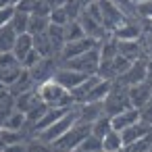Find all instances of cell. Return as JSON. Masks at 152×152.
<instances>
[{
  "instance_id": "cell-1",
  "label": "cell",
  "mask_w": 152,
  "mask_h": 152,
  "mask_svg": "<svg viewBox=\"0 0 152 152\" xmlns=\"http://www.w3.org/2000/svg\"><path fill=\"white\" fill-rule=\"evenodd\" d=\"M127 108H131L129 98H127V88H123L117 81H113L110 92L102 100V113H104V117L110 119V117H115V115H119V113H123Z\"/></svg>"
},
{
  "instance_id": "cell-2",
  "label": "cell",
  "mask_w": 152,
  "mask_h": 152,
  "mask_svg": "<svg viewBox=\"0 0 152 152\" xmlns=\"http://www.w3.org/2000/svg\"><path fill=\"white\" fill-rule=\"evenodd\" d=\"M75 121H77V108L73 106L67 115H63L56 123H52L48 129H44V131H42L40 135H36L34 140H40V142H44V144H50V146H52L61 135H65V133L73 127V123H75Z\"/></svg>"
},
{
  "instance_id": "cell-3",
  "label": "cell",
  "mask_w": 152,
  "mask_h": 152,
  "mask_svg": "<svg viewBox=\"0 0 152 152\" xmlns=\"http://www.w3.org/2000/svg\"><path fill=\"white\" fill-rule=\"evenodd\" d=\"M90 125H92V123L75 121V123H73V127L52 144V148H54V150H77V148H79V144L90 135Z\"/></svg>"
},
{
  "instance_id": "cell-4",
  "label": "cell",
  "mask_w": 152,
  "mask_h": 152,
  "mask_svg": "<svg viewBox=\"0 0 152 152\" xmlns=\"http://www.w3.org/2000/svg\"><path fill=\"white\" fill-rule=\"evenodd\" d=\"M98 65H100L98 44H96V48L88 50L86 54H81V56H77V58H71V61H67V63H61V67L79 71V73H83V75H96V73H98Z\"/></svg>"
},
{
  "instance_id": "cell-5",
  "label": "cell",
  "mask_w": 152,
  "mask_h": 152,
  "mask_svg": "<svg viewBox=\"0 0 152 152\" xmlns=\"http://www.w3.org/2000/svg\"><path fill=\"white\" fill-rule=\"evenodd\" d=\"M96 4H98V9H100V25H102V29L108 34V36H113V31L127 19L110 0H96Z\"/></svg>"
},
{
  "instance_id": "cell-6",
  "label": "cell",
  "mask_w": 152,
  "mask_h": 152,
  "mask_svg": "<svg viewBox=\"0 0 152 152\" xmlns=\"http://www.w3.org/2000/svg\"><path fill=\"white\" fill-rule=\"evenodd\" d=\"M144 36V25L140 21H135V17H127L115 31H113V40L117 42H135V40H142Z\"/></svg>"
},
{
  "instance_id": "cell-7",
  "label": "cell",
  "mask_w": 152,
  "mask_h": 152,
  "mask_svg": "<svg viewBox=\"0 0 152 152\" xmlns=\"http://www.w3.org/2000/svg\"><path fill=\"white\" fill-rule=\"evenodd\" d=\"M61 67V63H58V58H40L27 73H29V77H31V81H34V86H40V83H44V81H48V79H52V75H54V71Z\"/></svg>"
},
{
  "instance_id": "cell-8",
  "label": "cell",
  "mask_w": 152,
  "mask_h": 152,
  "mask_svg": "<svg viewBox=\"0 0 152 152\" xmlns=\"http://www.w3.org/2000/svg\"><path fill=\"white\" fill-rule=\"evenodd\" d=\"M98 42L90 40V38H81V40H75V42H65L63 48H61V54H58V63H67L71 58H77L81 54H86L88 50L96 48Z\"/></svg>"
},
{
  "instance_id": "cell-9",
  "label": "cell",
  "mask_w": 152,
  "mask_h": 152,
  "mask_svg": "<svg viewBox=\"0 0 152 152\" xmlns=\"http://www.w3.org/2000/svg\"><path fill=\"white\" fill-rule=\"evenodd\" d=\"M148 77H146V58H137V61H133L129 67H127V71L121 75V77H117L115 81L119 83V86H123V88H131V86H137V83H142V81H146Z\"/></svg>"
},
{
  "instance_id": "cell-10",
  "label": "cell",
  "mask_w": 152,
  "mask_h": 152,
  "mask_svg": "<svg viewBox=\"0 0 152 152\" xmlns=\"http://www.w3.org/2000/svg\"><path fill=\"white\" fill-rule=\"evenodd\" d=\"M90 75H83L79 71H73V69H67V67H58L52 75V79L65 90V92H73L79 83H83Z\"/></svg>"
},
{
  "instance_id": "cell-11",
  "label": "cell",
  "mask_w": 152,
  "mask_h": 152,
  "mask_svg": "<svg viewBox=\"0 0 152 152\" xmlns=\"http://www.w3.org/2000/svg\"><path fill=\"white\" fill-rule=\"evenodd\" d=\"M36 94H38V98H40L46 106H58L61 98H63L67 92H65L54 79H48V81L36 86Z\"/></svg>"
},
{
  "instance_id": "cell-12",
  "label": "cell",
  "mask_w": 152,
  "mask_h": 152,
  "mask_svg": "<svg viewBox=\"0 0 152 152\" xmlns=\"http://www.w3.org/2000/svg\"><path fill=\"white\" fill-rule=\"evenodd\" d=\"M150 94H152V81L150 79H146V81H142L137 86L127 88V98H129L131 108H142L150 100Z\"/></svg>"
},
{
  "instance_id": "cell-13",
  "label": "cell",
  "mask_w": 152,
  "mask_h": 152,
  "mask_svg": "<svg viewBox=\"0 0 152 152\" xmlns=\"http://www.w3.org/2000/svg\"><path fill=\"white\" fill-rule=\"evenodd\" d=\"M69 110H71V108H56V106H48V108H46V113H44V115H42L34 125H31V133H34V137H36V135H40L44 129H48L52 123H56V121H58L63 115H67Z\"/></svg>"
},
{
  "instance_id": "cell-14",
  "label": "cell",
  "mask_w": 152,
  "mask_h": 152,
  "mask_svg": "<svg viewBox=\"0 0 152 152\" xmlns=\"http://www.w3.org/2000/svg\"><path fill=\"white\" fill-rule=\"evenodd\" d=\"M108 121H110V129L113 131H123L125 127H131V125H135L140 121V113H137V108H127V110L110 117Z\"/></svg>"
},
{
  "instance_id": "cell-15",
  "label": "cell",
  "mask_w": 152,
  "mask_h": 152,
  "mask_svg": "<svg viewBox=\"0 0 152 152\" xmlns=\"http://www.w3.org/2000/svg\"><path fill=\"white\" fill-rule=\"evenodd\" d=\"M148 133H152V127H148V125H146V123H142V121H137L135 125L125 127L123 131H119L121 142H123V148H125V146H129V144H131V142H135V140L146 137Z\"/></svg>"
},
{
  "instance_id": "cell-16",
  "label": "cell",
  "mask_w": 152,
  "mask_h": 152,
  "mask_svg": "<svg viewBox=\"0 0 152 152\" xmlns=\"http://www.w3.org/2000/svg\"><path fill=\"white\" fill-rule=\"evenodd\" d=\"M117 54H121L123 58L127 61H137V58H144V50H142V40H135V42H117Z\"/></svg>"
},
{
  "instance_id": "cell-17",
  "label": "cell",
  "mask_w": 152,
  "mask_h": 152,
  "mask_svg": "<svg viewBox=\"0 0 152 152\" xmlns=\"http://www.w3.org/2000/svg\"><path fill=\"white\" fill-rule=\"evenodd\" d=\"M40 98H38V94H36V88L34 90H29V92H25V94H19V96H15L13 98V106H15V110H19V113H27L36 102H38Z\"/></svg>"
},
{
  "instance_id": "cell-18",
  "label": "cell",
  "mask_w": 152,
  "mask_h": 152,
  "mask_svg": "<svg viewBox=\"0 0 152 152\" xmlns=\"http://www.w3.org/2000/svg\"><path fill=\"white\" fill-rule=\"evenodd\" d=\"M34 48V40H31V36L29 34H21V36H17V40H15V46H13V54L17 56V61L21 63L23 58H25V54L29 52Z\"/></svg>"
},
{
  "instance_id": "cell-19",
  "label": "cell",
  "mask_w": 152,
  "mask_h": 152,
  "mask_svg": "<svg viewBox=\"0 0 152 152\" xmlns=\"http://www.w3.org/2000/svg\"><path fill=\"white\" fill-rule=\"evenodd\" d=\"M34 88H36V86H34V81H31L29 73L23 69V73L19 75V79H17V81H15V83H13L9 90H7V92H9V94L15 98V96H19V94H25V92H29V90H34Z\"/></svg>"
},
{
  "instance_id": "cell-20",
  "label": "cell",
  "mask_w": 152,
  "mask_h": 152,
  "mask_svg": "<svg viewBox=\"0 0 152 152\" xmlns=\"http://www.w3.org/2000/svg\"><path fill=\"white\" fill-rule=\"evenodd\" d=\"M50 21L48 17H40V15H29V21H27V34L34 38V36H40V34H46Z\"/></svg>"
},
{
  "instance_id": "cell-21",
  "label": "cell",
  "mask_w": 152,
  "mask_h": 152,
  "mask_svg": "<svg viewBox=\"0 0 152 152\" xmlns=\"http://www.w3.org/2000/svg\"><path fill=\"white\" fill-rule=\"evenodd\" d=\"M15 40H17V34L13 31L11 25L0 27V52H11L15 46Z\"/></svg>"
},
{
  "instance_id": "cell-22",
  "label": "cell",
  "mask_w": 152,
  "mask_h": 152,
  "mask_svg": "<svg viewBox=\"0 0 152 152\" xmlns=\"http://www.w3.org/2000/svg\"><path fill=\"white\" fill-rule=\"evenodd\" d=\"M23 73V67H11V69H0V86L4 90H9L17 79L19 75Z\"/></svg>"
},
{
  "instance_id": "cell-23",
  "label": "cell",
  "mask_w": 152,
  "mask_h": 152,
  "mask_svg": "<svg viewBox=\"0 0 152 152\" xmlns=\"http://www.w3.org/2000/svg\"><path fill=\"white\" fill-rule=\"evenodd\" d=\"M21 142H23V131H15V129L0 127V144H2V150H4L7 146L21 144Z\"/></svg>"
},
{
  "instance_id": "cell-24",
  "label": "cell",
  "mask_w": 152,
  "mask_h": 152,
  "mask_svg": "<svg viewBox=\"0 0 152 152\" xmlns=\"http://www.w3.org/2000/svg\"><path fill=\"white\" fill-rule=\"evenodd\" d=\"M121 148H123V142H121L119 131H108L102 137V152H115V150H121Z\"/></svg>"
},
{
  "instance_id": "cell-25",
  "label": "cell",
  "mask_w": 152,
  "mask_h": 152,
  "mask_svg": "<svg viewBox=\"0 0 152 152\" xmlns=\"http://www.w3.org/2000/svg\"><path fill=\"white\" fill-rule=\"evenodd\" d=\"M27 21H29V15H25V13H21V11L15 9V15H13V19H11L9 25L13 27V31L17 36H21V34H27Z\"/></svg>"
},
{
  "instance_id": "cell-26",
  "label": "cell",
  "mask_w": 152,
  "mask_h": 152,
  "mask_svg": "<svg viewBox=\"0 0 152 152\" xmlns=\"http://www.w3.org/2000/svg\"><path fill=\"white\" fill-rule=\"evenodd\" d=\"M2 127H7V129H15V131H23V129L27 127L25 115H23V113H19V110H13V113L9 115V119L4 121V125H2Z\"/></svg>"
},
{
  "instance_id": "cell-27",
  "label": "cell",
  "mask_w": 152,
  "mask_h": 152,
  "mask_svg": "<svg viewBox=\"0 0 152 152\" xmlns=\"http://www.w3.org/2000/svg\"><path fill=\"white\" fill-rule=\"evenodd\" d=\"M108 131H113L110 129V121H108V117H100V119H96L92 125H90V133L92 135H96V137H104Z\"/></svg>"
},
{
  "instance_id": "cell-28",
  "label": "cell",
  "mask_w": 152,
  "mask_h": 152,
  "mask_svg": "<svg viewBox=\"0 0 152 152\" xmlns=\"http://www.w3.org/2000/svg\"><path fill=\"white\" fill-rule=\"evenodd\" d=\"M123 150H125V152H152V133H148V135L142 137V140L131 142V144L125 146Z\"/></svg>"
},
{
  "instance_id": "cell-29",
  "label": "cell",
  "mask_w": 152,
  "mask_h": 152,
  "mask_svg": "<svg viewBox=\"0 0 152 152\" xmlns=\"http://www.w3.org/2000/svg\"><path fill=\"white\" fill-rule=\"evenodd\" d=\"M77 152H102V140L90 133V135L79 144Z\"/></svg>"
},
{
  "instance_id": "cell-30",
  "label": "cell",
  "mask_w": 152,
  "mask_h": 152,
  "mask_svg": "<svg viewBox=\"0 0 152 152\" xmlns=\"http://www.w3.org/2000/svg\"><path fill=\"white\" fill-rule=\"evenodd\" d=\"M81 38H86V36H83V29L79 27V23L69 21L65 25V42H75V40H81Z\"/></svg>"
},
{
  "instance_id": "cell-31",
  "label": "cell",
  "mask_w": 152,
  "mask_h": 152,
  "mask_svg": "<svg viewBox=\"0 0 152 152\" xmlns=\"http://www.w3.org/2000/svg\"><path fill=\"white\" fill-rule=\"evenodd\" d=\"M133 11H135V15H137L140 19H144V21L152 23V0H144V2L135 4V7H133Z\"/></svg>"
},
{
  "instance_id": "cell-32",
  "label": "cell",
  "mask_w": 152,
  "mask_h": 152,
  "mask_svg": "<svg viewBox=\"0 0 152 152\" xmlns=\"http://www.w3.org/2000/svg\"><path fill=\"white\" fill-rule=\"evenodd\" d=\"M48 21H50L52 25L65 27V25L69 23V17H67V13H65L63 9H58V11H50V15H48Z\"/></svg>"
},
{
  "instance_id": "cell-33",
  "label": "cell",
  "mask_w": 152,
  "mask_h": 152,
  "mask_svg": "<svg viewBox=\"0 0 152 152\" xmlns=\"http://www.w3.org/2000/svg\"><path fill=\"white\" fill-rule=\"evenodd\" d=\"M11 67H21V63L13 52H0V69H11Z\"/></svg>"
},
{
  "instance_id": "cell-34",
  "label": "cell",
  "mask_w": 152,
  "mask_h": 152,
  "mask_svg": "<svg viewBox=\"0 0 152 152\" xmlns=\"http://www.w3.org/2000/svg\"><path fill=\"white\" fill-rule=\"evenodd\" d=\"M137 113H140V121L152 127V100H148L142 108H137Z\"/></svg>"
},
{
  "instance_id": "cell-35",
  "label": "cell",
  "mask_w": 152,
  "mask_h": 152,
  "mask_svg": "<svg viewBox=\"0 0 152 152\" xmlns=\"http://www.w3.org/2000/svg\"><path fill=\"white\" fill-rule=\"evenodd\" d=\"M13 15H15V4H7V7L0 9V27L9 25L11 19H13Z\"/></svg>"
},
{
  "instance_id": "cell-36",
  "label": "cell",
  "mask_w": 152,
  "mask_h": 152,
  "mask_svg": "<svg viewBox=\"0 0 152 152\" xmlns=\"http://www.w3.org/2000/svg\"><path fill=\"white\" fill-rule=\"evenodd\" d=\"M40 58H42V56H40V54H38V52H36L34 48H31V50H29V52L25 54V58L21 61V67H23L25 71H29V69H31V67H34V65H36L38 61H40Z\"/></svg>"
},
{
  "instance_id": "cell-37",
  "label": "cell",
  "mask_w": 152,
  "mask_h": 152,
  "mask_svg": "<svg viewBox=\"0 0 152 152\" xmlns=\"http://www.w3.org/2000/svg\"><path fill=\"white\" fill-rule=\"evenodd\" d=\"M27 152H52V146L50 144H44L40 140H31L27 144Z\"/></svg>"
},
{
  "instance_id": "cell-38",
  "label": "cell",
  "mask_w": 152,
  "mask_h": 152,
  "mask_svg": "<svg viewBox=\"0 0 152 152\" xmlns=\"http://www.w3.org/2000/svg\"><path fill=\"white\" fill-rule=\"evenodd\" d=\"M65 2L67 0H44V4H46L48 11H58V9L65 7Z\"/></svg>"
},
{
  "instance_id": "cell-39",
  "label": "cell",
  "mask_w": 152,
  "mask_h": 152,
  "mask_svg": "<svg viewBox=\"0 0 152 152\" xmlns=\"http://www.w3.org/2000/svg\"><path fill=\"white\" fill-rule=\"evenodd\" d=\"M2 152H27V144L21 142V144H13V146H7Z\"/></svg>"
},
{
  "instance_id": "cell-40",
  "label": "cell",
  "mask_w": 152,
  "mask_h": 152,
  "mask_svg": "<svg viewBox=\"0 0 152 152\" xmlns=\"http://www.w3.org/2000/svg\"><path fill=\"white\" fill-rule=\"evenodd\" d=\"M146 77L152 81V61H146Z\"/></svg>"
},
{
  "instance_id": "cell-41",
  "label": "cell",
  "mask_w": 152,
  "mask_h": 152,
  "mask_svg": "<svg viewBox=\"0 0 152 152\" xmlns=\"http://www.w3.org/2000/svg\"><path fill=\"white\" fill-rule=\"evenodd\" d=\"M77 2H79V4H81V7L86 9V7H90L92 2H96V0H77Z\"/></svg>"
},
{
  "instance_id": "cell-42",
  "label": "cell",
  "mask_w": 152,
  "mask_h": 152,
  "mask_svg": "<svg viewBox=\"0 0 152 152\" xmlns=\"http://www.w3.org/2000/svg\"><path fill=\"white\" fill-rule=\"evenodd\" d=\"M52 152H77V150H54L52 148Z\"/></svg>"
},
{
  "instance_id": "cell-43",
  "label": "cell",
  "mask_w": 152,
  "mask_h": 152,
  "mask_svg": "<svg viewBox=\"0 0 152 152\" xmlns=\"http://www.w3.org/2000/svg\"><path fill=\"white\" fill-rule=\"evenodd\" d=\"M129 2H131V4L135 7V4H140V2H144V0H129Z\"/></svg>"
},
{
  "instance_id": "cell-44",
  "label": "cell",
  "mask_w": 152,
  "mask_h": 152,
  "mask_svg": "<svg viewBox=\"0 0 152 152\" xmlns=\"http://www.w3.org/2000/svg\"><path fill=\"white\" fill-rule=\"evenodd\" d=\"M115 152H125V150H123V148H121V150H115Z\"/></svg>"
},
{
  "instance_id": "cell-45",
  "label": "cell",
  "mask_w": 152,
  "mask_h": 152,
  "mask_svg": "<svg viewBox=\"0 0 152 152\" xmlns=\"http://www.w3.org/2000/svg\"><path fill=\"white\" fill-rule=\"evenodd\" d=\"M0 152H2V150H0Z\"/></svg>"
}]
</instances>
